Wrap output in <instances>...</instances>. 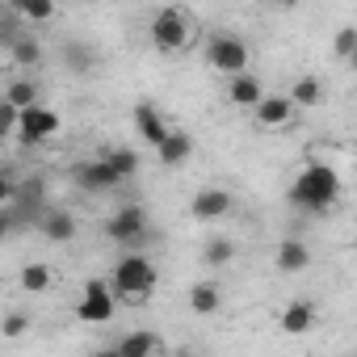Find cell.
Segmentation results:
<instances>
[{
    "mask_svg": "<svg viewBox=\"0 0 357 357\" xmlns=\"http://www.w3.org/2000/svg\"><path fill=\"white\" fill-rule=\"evenodd\" d=\"M290 206L303 211V215H328L336 202H340V172L324 160H311L298 168L294 185H290Z\"/></svg>",
    "mask_w": 357,
    "mask_h": 357,
    "instance_id": "obj_1",
    "label": "cell"
},
{
    "mask_svg": "<svg viewBox=\"0 0 357 357\" xmlns=\"http://www.w3.org/2000/svg\"><path fill=\"white\" fill-rule=\"evenodd\" d=\"M155 282H160V269L143 252H122L118 265H114V273H109V290H114L118 303H143V298H151Z\"/></svg>",
    "mask_w": 357,
    "mask_h": 357,
    "instance_id": "obj_2",
    "label": "cell"
},
{
    "mask_svg": "<svg viewBox=\"0 0 357 357\" xmlns=\"http://www.w3.org/2000/svg\"><path fill=\"white\" fill-rule=\"evenodd\" d=\"M151 43H155V51H164V55L185 51V47L194 43V17H190L185 9H176V5L160 9V13L151 17Z\"/></svg>",
    "mask_w": 357,
    "mask_h": 357,
    "instance_id": "obj_3",
    "label": "cell"
},
{
    "mask_svg": "<svg viewBox=\"0 0 357 357\" xmlns=\"http://www.w3.org/2000/svg\"><path fill=\"white\" fill-rule=\"evenodd\" d=\"M206 63L231 80V76H244V72H248L252 51H248V43L236 38V34H215V38L206 43Z\"/></svg>",
    "mask_w": 357,
    "mask_h": 357,
    "instance_id": "obj_4",
    "label": "cell"
},
{
    "mask_svg": "<svg viewBox=\"0 0 357 357\" xmlns=\"http://www.w3.org/2000/svg\"><path fill=\"white\" fill-rule=\"evenodd\" d=\"M59 126H63V122H59L55 109H47V105H30V109L17 114V135H13V139H17L22 147H43L47 139L59 135Z\"/></svg>",
    "mask_w": 357,
    "mask_h": 357,
    "instance_id": "obj_5",
    "label": "cell"
},
{
    "mask_svg": "<svg viewBox=\"0 0 357 357\" xmlns=\"http://www.w3.org/2000/svg\"><path fill=\"white\" fill-rule=\"evenodd\" d=\"M105 236L114 244H143L147 240V211L139 202H122L109 219H105Z\"/></svg>",
    "mask_w": 357,
    "mask_h": 357,
    "instance_id": "obj_6",
    "label": "cell"
},
{
    "mask_svg": "<svg viewBox=\"0 0 357 357\" xmlns=\"http://www.w3.org/2000/svg\"><path fill=\"white\" fill-rule=\"evenodd\" d=\"M114 311H118V298H114L109 282L105 278H89V286H84V294L76 303V319H84V324H109Z\"/></svg>",
    "mask_w": 357,
    "mask_h": 357,
    "instance_id": "obj_7",
    "label": "cell"
},
{
    "mask_svg": "<svg viewBox=\"0 0 357 357\" xmlns=\"http://www.w3.org/2000/svg\"><path fill=\"white\" fill-rule=\"evenodd\" d=\"M72 176H76V185L89 190V194H109V190L122 185V176L105 164V155H101V160H84V164H76Z\"/></svg>",
    "mask_w": 357,
    "mask_h": 357,
    "instance_id": "obj_8",
    "label": "cell"
},
{
    "mask_svg": "<svg viewBox=\"0 0 357 357\" xmlns=\"http://www.w3.org/2000/svg\"><path fill=\"white\" fill-rule=\"evenodd\" d=\"M231 194L223 190V185H206V190H198L194 198H190V215L198 219V223H215V219H223L227 211H231Z\"/></svg>",
    "mask_w": 357,
    "mask_h": 357,
    "instance_id": "obj_9",
    "label": "cell"
},
{
    "mask_svg": "<svg viewBox=\"0 0 357 357\" xmlns=\"http://www.w3.org/2000/svg\"><path fill=\"white\" fill-rule=\"evenodd\" d=\"M252 118H257V126H265V130H282V126L294 122V105L286 101V93H265V97L257 101Z\"/></svg>",
    "mask_w": 357,
    "mask_h": 357,
    "instance_id": "obj_10",
    "label": "cell"
},
{
    "mask_svg": "<svg viewBox=\"0 0 357 357\" xmlns=\"http://www.w3.org/2000/svg\"><path fill=\"white\" fill-rule=\"evenodd\" d=\"M135 130H139V139H143L147 147H160L172 126L164 122V114H160L151 101H135Z\"/></svg>",
    "mask_w": 357,
    "mask_h": 357,
    "instance_id": "obj_11",
    "label": "cell"
},
{
    "mask_svg": "<svg viewBox=\"0 0 357 357\" xmlns=\"http://www.w3.org/2000/svg\"><path fill=\"white\" fill-rule=\"evenodd\" d=\"M38 231L51 240V244H72L76 240V215L68 206H47L43 219H38Z\"/></svg>",
    "mask_w": 357,
    "mask_h": 357,
    "instance_id": "obj_12",
    "label": "cell"
},
{
    "mask_svg": "<svg viewBox=\"0 0 357 357\" xmlns=\"http://www.w3.org/2000/svg\"><path fill=\"white\" fill-rule=\"evenodd\" d=\"M261 97H265V84H261L257 72H244V76H231V80H227V101H231L236 109H257Z\"/></svg>",
    "mask_w": 357,
    "mask_h": 357,
    "instance_id": "obj_13",
    "label": "cell"
},
{
    "mask_svg": "<svg viewBox=\"0 0 357 357\" xmlns=\"http://www.w3.org/2000/svg\"><path fill=\"white\" fill-rule=\"evenodd\" d=\"M273 265H278V273H303V269H311V248L298 236H286L273 252Z\"/></svg>",
    "mask_w": 357,
    "mask_h": 357,
    "instance_id": "obj_14",
    "label": "cell"
},
{
    "mask_svg": "<svg viewBox=\"0 0 357 357\" xmlns=\"http://www.w3.org/2000/svg\"><path fill=\"white\" fill-rule=\"evenodd\" d=\"M190 155H194V135H190V130H168V135H164V143L155 147V160H160L164 168L185 164Z\"/></svg>",
    "mask_w": 357,
    "mask_h": 357,
    "instance_id": "obj_15",
    "label": "cell"
},
{
    "mask_svg": "<svg viewBox=\"0 0 357 357\" xmlns=\"http://www.w3.org/2000/svg\"><path fill=\"white\" fill-rule=\"evenodd\" d=\"M315 328V307L311 298H290L286 311H282V332L286 336H307Z\"/></svg>",
    "mask_w": 357,
    "mask_h": 357,
    "instance_id": "obj_16",
    "label": "cell"
},
{
    "mask_svg": "<svg viewBox=\"0 0 357 357\" xmlns=\"http://www.w3.org/2000/svg\"><path fill=\"white\" fill-rule=\"evenodd\" d=\"M219 307H223V286L215 278H202L190 286V311L194 315H215Z\"/></svg>",
    "mask_w": 357,
    "mask_h": 357,
    "instance_id": "obj_17",
    "label": "cell"
},
{
    "mask_svg": "<svg viewBox=\"0 0 357 357\" xmlns=\"http://www.w3.org/2000/svg\"><path fill=\"white\" fill-rule=\"evenodd\" d=\"M286 101H290L294 109H315V105L324 101V80H319V76H298V80L290 84Z\"/></svg>",
    "mask_w": 357,
    "mask_h": 357,
    "instance_id": "obj_18",
    "label": "cell"
},
{
    "mask_svg": "<svg viewBox=\"0 0 357 357\" xmlns=\"http://www.w3.org/2000/svg\"><path fill=\"white\" fill-rule=\"evenodd\" d=\"M17 286H22V294H47V290L55 286V269H51L47 261H30V265L17 273Z\"/></svg>",
    "mask_w": 357,
    "mask_h": 357,
    "instance_id": "obj_19",
    "label": "cell"
},
{
    "mask_svg": "<svg viewBox=\"0 0 357 357\" xmlns=\"http://www.w3.org/2000/svg\"><path fill=\"white\" fill-rule=\"evenodd\" d=\"M160 349V336L155 332H147V328H135V332H126L118 344H114V353L118 357H151Z\"/></svg>",
    "mask_w": 357,
    "mask_h": 357,
    "instance_id": "obj_20",
    "label": "cell"
},
{
    "mask_svg": "<svg viewBox=\"0 0 357 357\" xmlns=\"http://www.w3.org/2000/svg\"><path fill=\"white\" fill-rule=\"evenodd\" d=\"M236 261V240L231 236H206V244H202V265L206 269H223V265H231Z\"/></svg>",
    "mask_w": 357,
    "mask_h": 357,
    "instance_id": "obj_21",
    "label": "cell"
},
{
    "mask_svg": "<svg viewBox=\"0 0 357 357\" xmlns=\"http://www.w3.org/2000/svg\"><path fill=\"white\" fill-rule=\"evenodd\" d=\"M5 105H13L17 114L22 109H30V105H43L38 101V84L30 80V76H17V80H9V89H5V97H0Z\"/></svg>",
    "mask_w": 357,
    "mask_h": 357,
    "instance_id": "obj_22",
    "label": "cell"
},
{
    "mask_svg": "<svg viewBox=\"0 0 357 357\" xmlns=\"http://www.w3.org/2000/svg\"><path fill=\"white\" fill-rule=\"evenodd\" d=\"M63 63H68V72H93L97 68V51L89 47V43H80V38H68L63 43Z\"/></svg>",
    "mask_w": 357,
    "mask_h": 357,
    "instance_id": "obj_23",
    "label": "cell"
},
{
    "mask_svg": "<svg viewBox=\"0 0 357 357\" xmlns=\"http://www.w3.org/2000/svg\"><path fill=\"white\" fill-rule=\"evenodd\" d=\"M9 55H13L17 68H38V63H43V43H38L34 34H22V38L9 47Z\"/></svg>",
    "mask_w": 357,
    "mask_h": 357,
    "instance_id": "obj_24",
    "label": "cell"
},
{
    "mask_svg": "<svg viewBox=\"0 0 357 357\" xmlns=\"http://www.w3.org/2000/svg\"><path fill=\"white\" fill-rule=\"evenodd\" d=\"M105 164H109V168L122 176V181H126V176H135V172H139V151H135V147H114V151L105 155Z\"/></svg>",
    "mask_w": 357,
    "mask_h": 357,
    "instance_id": "obj_25",
    "label": "cell"
},
{
    "mask_svg": "<svg viewBox=\"0 0 357 357\" xmlns=\"http://www.w3.org/2000/svg\"><path fill=\"white\" fill-rule=\"evenodd\" d=\"M17 22H55V5H43V0H26V5H13Z\"/></svg>",
    "mask_w": 357,
    "mask_h": 357,
    "instance_id": "obj_26",
    "label": "cell"
},
{
    "mask_svg": "<svg viewBox=\"0 0 357 357\" xmlns=\"http://www.w3.org/2000/svg\"><path fill=\"white\" fill-rule=\"evenodd\" d=\"M30 332V315L26 311H9L5 319H0V336H5V340H22Z\"/></svg>",
    "mask_w": 357,
    "mask_h": 357,
    "instance_id": "obj_27",
    "label": "cell"
},
{
    "mask_svg": "<svg viewBox=\"0 0 357 357\" xmlns=\"http://www.w3.org/2000/svg\"><path fill=\"white\" fill-rule=\"evenodd\" d=\"M332 51H336V59H353V51H357V30H353V26H340L336 38H332Z\"/></svg>",
    "mask_w": 357,
    "mask_h": 357,
    "instance_id": "obj_28",
    "label": "cell"
},
{
    "mask_svg": "<svg viewBox=\"0 0 357 357\" xmlns=\"http://www.w3.org/2000/svg\"><path fill=\"white\" fill-rule=\"evenodd\" d=\"M9 135H17V109L0 101V143H5Z\"/></svg>",
    "mask_w": 357,
    "mask_h": 357,
    "instance_id": "obj_29",
    "label": "cell"
},
{
    "mask_svg": "<svg viewBox=\"0 0 357 357\" xmlns=\"http://www.w3.org/2000/svg\"><path fill=\"white\" fill-rule=\"evenodd\" d=\"M17 194V181H9V176H0V211H5V202H13Z\"/></svg>",
    "mask_w": 357,
    "mask_h": 357,
    "instance_id": "obj_30",
    "label": "cell"
},
{
    "mask_svg": "<svg viewBox=\"0 0 357 357\" xmlns=\"http://www.w3.org/2000/svg\"><path fill=\"white\" fill-rule=\"evenodd\" d=\"M9 231H13V211H0V244L9 240Z\"/></svg>",
    "mask_w": 357,
    "mask_h": 357,
    "instance_id": "obj_31",
    "label": "cell"
},
{
    "mask_svg": "<svg viewBox=\"0 0 357 357\" xmlns=\"http://www.w3.org/2000/svg\"><path fill=\"white\" fill-rule=\"evenodd\" d=\"M93 357H118V353H114V349H97Z\"/></svg>",
    "mask_w": 357,
    "mask_h": 357,
    "instance_id": "obj_32",
    "label": "cell"
},
{
    "mask_svg": "<svg viewBox=\"0 0 357 357\" xmlns=\"http://www.w3.org/2000/svg\"><path fill=\"white\" fill-rule=\"evenodd\" d=\"M172 357H198V353H190V349H176V353H172Z\"/></svg>",
    "mask_w": 357,
    "mask_h": 357,
    "instance_id": "obj_33",
    "label": "cell"
}]
</instances>
